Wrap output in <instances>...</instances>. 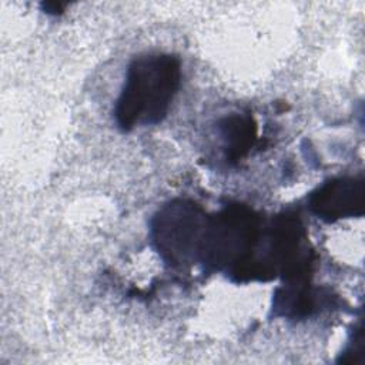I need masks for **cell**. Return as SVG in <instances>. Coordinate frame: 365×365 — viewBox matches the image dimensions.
Masks as SVG:
<instances>
[{"label": "cell", "mask_w": 365, "mask_h": 365, "mask_svg": "<svg viewBox=\"0 0 365 365\" xmlns=\"http://www.w3.org/2000/svg\"><path fill=\"white\" fill-rule=\"evenodd\" d=\"M181 83L180 58L165 53H150L134 58L114 108L123 131L153 125L167 115Z\"/></svg>", "instance_id": "obj_1"}, {"label": "cell", "mask_w": 365, "mask_h": 365, "mask_svg": "<svg viewBox=\"0 0 365 365\" xmlns=\"http://www.w3.org/2000/svg\"><path fill=\"white\" fill-rule=\"evenodd\" d=\"M201 225V215L192 204H173L158 217L157 241L163 251L168 252L174 261L181 262L191 252H200Z\"/></svg>", "instance_id": "obj_2"}, {"label": "cell", "mask_w": 365, "mask_h": 365, "mask_svg": "<svg viewBox=\"0 0 365 365\" xmlns=\"http://www.w3.org/2000/svg\"><path fill=\"white\" fill-rule=\"evenodd\" d=\"M309 207L318 218L328 222L361 215L364 211V181L359 178L328 181L311 194Z\"/></svg>", "instance_id": "obj_3"}, {"label": "cell", "mask_w": 365, "mask_h": 365, "mask_svg": "<svg viewBox=\"0 0 365 365\" xmlns=\"http://www.w3.org/2000/svg\"><path fill=\"white\" fill-rule=\"evenodd\" d=\"M221 137L224 138L227 157L240 158L252 143L254 124H251L250 118L230 117L221 125Z\"/></svg>", "instance_id": "obj_4"}, {"label": "cell", "mask_w": 365, "mask_h": 365, "mask_svg": "<svg viewBox=\"0 0 365 365\" xmlns=\"http://www.w3.org/2000/svg\"><path fill=\"white\" fill-rule=\"evenodd\" d=\"M47 13H53V14H57V13H61L63 11V7L64 4H58V3H46L44 4Z\"/></svg>", "instance_id": "obj_5"}]
</instances>
